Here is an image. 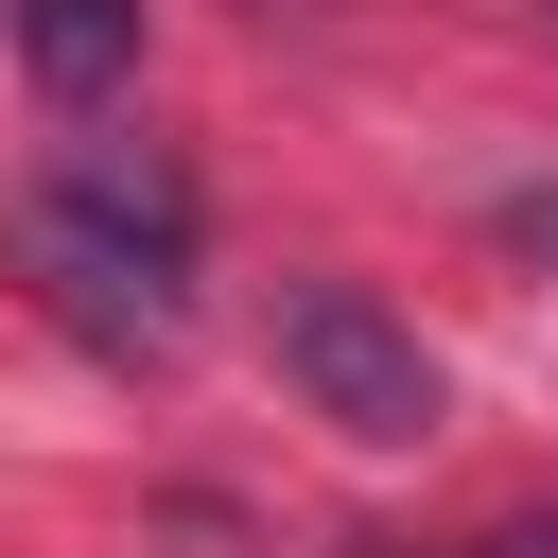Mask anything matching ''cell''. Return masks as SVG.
Returning a JSON list of instances; mask_svg holds the SVG:
<instances>
[{
  "mask_svg": "<svg viewBox=\"0 0 558 558\" xmlns=\"http://www.w3.org/2000/svg\"><path fill=\"white\" fill-rule=\"evenodd\" d=\"M0 262H17L35 314H52L70 349H105V366H174V349H192V244L140 227L122 192H87L70 157L0 209Z\"/></svg>",
  "mask_w": 558,
  "mask_h": 558,
  "instance_id": "1",
  "label": "cell"
},
{
  "mask_svg": "<svg viewBox=\"0 0 558 558\" xmlns=\"http://www.w3.org/2000/svg\"><path fill=\"white\" fill-rule=\"evenodd\" d=\"M279 384H296L349 453H418V436L453 418V384H436L418 314H384L366 279H279Z\"/></svg>",
  "mask_w": 558,
  "mask_h": 558,
  "instance_id": "2",
  "label": "cell"
},
{
  "mask_svg": "<svg viewBox=\"0 0 558 558\" xmlns=\"http://www.w3.org/2000/svg\"><path fill=\"white\" fill-rule=\"evenodd\" d=\"M17 70H35L52 105L140 87V0H17Z\"/></svg>",
  "mask_w": 558,
  "mask_h": 558,
  "instance_id": "3",
  "label": "cell"
},
{
  "mask_svg": "<svg viewBox=\"0 0 558 558\" xmlns=\"http://www.w3.org/2000/svg\"><path fill=\"white\" fill-rule=\"evenodd\" d=\"M488 244H506V262H523V279H558V174H523V192H506V209H488Z\"/></svg>",
  "mask_w": 558,
  "mask_h": 558,
  "instance_id": "4",
  "label": "cell"
},
{
  "mask_svg": "<svg viewBox=\"0 0 558 558\" xmlns=\"http://www.w3.org/2000/svg\"><path fill=\"white\" fill-rule=\"evenodd\" d=\"M471 558H558V523H488V541H471Z\"/></svg>",
  "mask_w": 558,
  "mask_h": 558,
  "instance_id": "5",
  "label": "cell"
}]
</instances>
